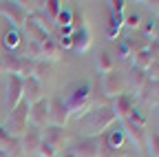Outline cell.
<instances>
[{
	"label": "cell",
	"instance_id": "cell-29",
	"mask_svg": "<svg viewBox=\"0 0 159 157\" xmlns=\"http://www.w3.org/2000/svg\"><path fill=\"white\" fill-rule=\"evenodd\" d=\"M122 27H124L122 20H111V27H108L106 35L111 38V40H115V38H119V31H122Z\"/></svg>",
	"mask_w": 159,
	"mask_h": 157
},
{
	"label": "cell",
	"instance_id": "cell-6",
	"mask_svg": "<svg viewBox=\"0 0 159 157\" xmlns=\"http://www.w3.org/2000/svg\"><path fill=\"white\" fill-rule=\"evenodd\" d=\"M69 120H71V113H69L64 100L62 97H51L49 100V124L64 128Z\"/></svg>",
	"mask_w": 159,
	"mask_h": 157
},
{
	"label": "cell",
	"instance_id": "cell-25",
	"mask_svg": "<svg viewBox=\"0 0 159 157\" xmlns=\"http://www.w3.org/2000/svg\"><path fill=\"white\" fill-rule=\"evenodd\" d=\"M44 11L51 16V20H55L57 13L62 11V2H57V0H44Z\"/></svg>",
	"mask_w": 159,
	"mask_h": 157
},
{
	"label": "cell",
	"instance_id": "cell-23",
	"mask_svg": "<svg viewBox=\"0 0 159 157\" xmlns=\"http://www.w3.org/2000/svg\"><path fill=\"white\" fill-rule=\"evenodd\" d=\"M146 144H148L150 157H159V131H150L146 135Z\"/></svg>",
	"mask_w": 159,
	"mask_h": 157
},
{
	"label": "cell",
	"instance_id": "cell-12",
	"mask_svg": "<svg viewBox=\"0 0 159 157\" xmlns=\"http://www.w3.org/2000/svg\"><path fill=\"white\" fill-rule=\"evenodd\" d=\"M40 100H44V89H42V82L35 80V77H27L25 80V102L31 106Z\"/></svg>",
	"mask_w": 159,
	"mask_h": 157
},
{
	"label": "cell",
	"instance_id": "cell-32",
	"mask_svg": "<svg viewBox=\"0 0 159 157\" xmlns=\"http://www.w3.org/2000/svg\"><path fill=\"white\" fill-rule=\"evenodd\" d=\"M155 27H157V20H146V25H144V38H152V33H155Z\"/></svg>",
	"mask_w": 159,
	"mask_h": 157
},
{
	"label": "cell",
	"instance_id": "cell-20",
	"mask_svg": "<svg viewBox=\"0 0 159 157\" xmlns=\"http://www.w3.org/2000/svg\"><path fill=\"white\" fill-rule=\"evenodd\" d=\"M97 71H99V75H106V73L115 71V55L111 51H99V55H97Z\"/></svg>",
	"mask_w": 159,
	"mask_h": 157
},
{
	"label": "cell",
	"instance_id": "cell-10",
	"mask_svg": "<svg viewBox=\"0 0 159 157\" xmlns=\"http://www.w3.org/2000/svg\"><path fill=\"white\" fill-rule=\"evenodd\" d=\"M42 142H47L51 148H55L57 153H60V148L64 146V142H66V133H64V128H60V126H47L44 131H42Z\"/></svg>",
	"mask_w": 159,
	"mask_h": 157
},
{
	"label": "cell",
	"instance_id": "cell-33",
	"mask_svg": "<svg viewBox=\"0 0 159 157\" xmlns=\"http://www.w3.org/2000/svg\"><path fill=\"white\" fill-rule=\"evenodd\" d=\"M11 140H13V137H9V133L5 131V126H0V148H5Z\"/></svg>",
	"mask_w": 159,
	"mask_h": 157
},
{
	"label": "cell",
	"instance_id": "cell-13",
	"mask_svg": "<svg viewBox=\"0 0 159 157\" xmlns=\"http://www.w3.org/2000/svg\"><path fill=\"white\" fill-rule=\"evenodd\" d=\"M89 47H91V31L86 27L75 29L71 33V51L73 53H84V51H89Z\"/></svg>",
	"mask_w": 159,
	"mask_h": 157
},
{
	"label": "cell",
	"instance_id": "cell-18",
	"mask_svg": "<svg viewBox=\"0 0 159 157\" xmlns=\"http://www.w3.org/2000/svg\"><path fill=\"white\" fill-rule=\"evenodd\" d=\"M25 31L29 33V40H33V42H38V44H42L44 40H49V38H51L42 27H40V25L33 20L31 16L27 18V22H25Z\"/></svg>",
	"mask_w": 159,
	"mask_h": 157
},
{
	"label": "cell",
	"instance_id": "cell-9",
	"mask_svg": "<svg viewBox=\"0 0 159 157\" xmlns=\"http://www.w3.org/2000/svg\"><path fill=\"white\" fill-rule=\"evenodd\" d=\"M0 13H2L7 20L13 25V29H18V27H25V22H27V13L18 7V2H0Z\"/></svg>",
	"mask_w": 159,
	"mask_h": 157
},
{
	"label": "cell",
	"instance_id": "cell-17",
	"mask_svg": "<svg viewBox=\"0 0 159 157\" xmlns=\"http://www.w3.org/2000/svg\"><path fill=\"white\" fill-rule=\"evenodd\" d=\"M124 122V135L126 137H130V140L139 146V148H144L146 146V128L144 126H137V124H133L130 120H122Z\"/></svg>",
	"mask_w": 159,
	"mask_h": 157
},
{
	"label": "cell",
	"instance_id": "cell-24",
	"mask_svg": "<svg viewBox=\"0 0 159 157\" xmlns=\"http://www.w3.org/2000/svg\"><path fill=\"white\" fill-rule=\"evenodd\" d=\"M51 73V64L44 62V60H38L35 62V69H33V77L35 80H40V77H47Z\"/></svg>",
	"mask_w": 159,
	"mask_h": 157
},
{
	"label": "cell",
	"instance_id": "cell-19",
	"mask_svg": "<svg viewBox=\"0 0 159 157\" xmlns=\"http://www.w3.org/2000/svg\"><path fill=\"white\" fill-rule=\"evenodd\" d=\"M102 137L108 142V146H113V148H117V150L126 148V135H124L122 128H117V126H113V128H108L106 133H102Z\"/></svg>",
	"mask_w": 159,
	"mask_h": 157
},
{
	"label": "cell",
	"instance_id": "cell-36",
	"mask_svg": "<svg viewBox=\"0 0 159 157\" xmlns=\"http://www.w3.org/2000/svg\"><path fill=\"white\" fill-rule=\"evenodd\" d=\"M0 157H11V155H9V153H7L5 148H0Z\"/></svg>",
	"mask_w": 159,
	"mask_h": 157
},
{
	"label": "cell",
	"instance_id": "cell-27",
	"mask_svg": "<svg viewBox=\"0 0 159 157\" xmlns=\"http://www.w3.org/2000/svg\"><path fill=\"white\" fill-rule=\"evenodd\" d=\"M108 5H111V11H113V20H122L124 22V18H122V11L126 7L124 0H113V2H108Z\"/></svg>",
	"mask_w": 159,
	"mask_h": 157
},
{
	"label": "cell",
	"instance_id": "cell-8",
	"mask_svg": "<svg viewBox=\"0 0 159 157\" xmlns=\"http://www.w3.org/2000/svg\"><path fill=\"white\" fill-rule=\"evenodd\" d=\"M40 144H42V131L29 124V128L25 131V135L20 137V146H22V155H33V153H38Z\"/></svg>",
	"mask_w": 159,
	"mask_h": 157
},
{
	"label": "cell",
	"instance_id": "cell-11",
	"mask_svg": "<svg viewBox=\"0 0 159 157\" xmlns=\"http://www.w3.org/2000/svg\"><path fill=\"white\" fill-rule=\"evenodd\" d=\"M117 120H126V117L135 111V95L133 93H122L119 97H115V106H113Z\"/></svg>",
	"mask_w": 159,
	"mask_h": 157
},
{
	"label": "cell",
	"instance_id": "cell-38",
	"mask_svg": "<svg viewBox=\"0 0 159 157\" xmlns=\"http://www.w3.org/2000/svg\"><path fill=\"white\" fill-rule=\"evenodd\" d=\"M55 157H57V155H55Z\"/></svg>",
	"mask_w": 159,
	"mask_h": 157
},
{
	"label": "cell",
	"instance_id": "cell-34",
	"mask_svg": "<svg viewBox=\"0 0 159 157\" xmlns=\"http://www.w3.org/2000/svg\"><path fill=\"white\" fill-rule=\"evenodd\" d=\"M57 157H75V155H73L71 148H66V150H62V153H57Z\"/></svg>",
	"mask_w": 159,
	"mask_h": 157
},
{
	"label": "cell",
	"instance_id": "cell-1",
	"mask_svg": "<svg viewBox=\"0 0 159 157\" xmlns=\"http://www.w3.org/2000/svg\"><path fill=\"white\" fill-rule=\"evenodd\" d=\"M115 122H117V115L113 106H99L95 111H89L84 117H80V124L84 126V133H86L84 137H99L108 128H113Z\"/></svg>",
	"mask_w": 159,
	"mask_h": 157
},
{
	"label": "cell",
	"instance_id": "cell-30",
	"mask_svg": "<svg viewBox=\"0 0 159 157\" xmlns=\"http://www.w3.org/2000/svg\"><path fill=\"white\" fill-rule=\"evenodd\" d=\"M38 155H40V157H55V155H57V150H55V148H51L47 142H42V144H40V148H38Z\"/></svg>",
	"mask_w": 159,
	"mask_h": 157
},
{
	"label": "cell",
	"instance_id": "cell-37",
	"mask_svg": "<svg viewBox=\"0 0 159 157\" xmlns=\"http://www.w3.org/2000/svg\"><path fill=\"white\" fill-rule=\"evenodd\" d=\"M0 73H5V69H2V58H0Z\"/></svg>",
	"mask_w": 159,
	"mask_h": 157
},
{
	"label": "cell",
	"instance_id": "cell-28",
	"mask_svg": "<svg viewBox=\"0 0 159 157\" xmlns=\"http://www.w3.org/2000/svg\"><path fill=\"white\" fill-rule=\"evenodd\" d=\"M146 77H148V82H159V58H155L152 60V64H150V69L146 71Z\"/></svg>",
	"mask_w": 159,
	"mask_h": 157
},
{
	"label": "cell",
	"instance_id": "cell-2",
	"mask_svg": "<svg viewBox=\"0 0 159 157\" xmlns=\"http://www.w3.org/2000/svg\"><path fill=\"white\" fill-rule=\"evenodd\" d=\"M91 102H93V93H91V84L86 82H77L69 89V95H66V109L71 115L75 117H84L91 109Z\"/></svg>",
	"mask_w": 159,
	"mask_h": 157
},
{
	"label": "cell",
	"instance_id": "cell-7",
	"mask_svg": "<svg viewBox=\"0 0 159 157\" xmlns=\"http://www.w3.org/2000/svg\"><path fill=\"white\" fill-rule=\"evenodd\" d=\"M29 124L40 131H44L49 126V100L47 97L29 106Z\"/></svg>",
	"mask_w": 159,
	"mask_h": 157
},
{
	"label": "cell",
	"instance_id": "cell-5",
	"mask_svg": "<svg viewBox=\"0 0 159 157\" xmlns=\"http://www.w3.org/2000/svg\"><path fill=\"white\" fill-rule=\"evenodd\" d=\"M126 91V80H124V75L119 73V71H111L106 75H102V93L106 97H119Z\"/></svg>",
	"mask_w": 159,
	"mask_h": 157
},
{
	"label": "cell",
	"instance_id": "cell-15",
	"mask_svg": "<svg viewBox=\"0 0 159 157\" xmlns=\"http://www.w3.org/2000/svg\"><path fill=\"white\" fill-rule=\"evenodd\" d=\"M60 58H62V49H60L57 40H53V38H49V40H44L42 44H40V60L44 62H57Z\"/></svg>",
	"mask_w": 159,
	"mask_h": 157
},
{
	"label": "cell",
	"instance_id": "cell-3",
	"mask_svg": "<svg viewBox=\"0 0 159 157\" xmlns=\"http://www.w3.org/2000/svg\"><path fill=\"white\" fill-rule=\"evenodd\" d=\"M29 128V104L22 100L7 117V124H5V131L9 133V137L13 140H20L25 135V131Z\"/></svg>",
	"mask_w": 159,
	"mask_h": 157
},
{
	"label": "cell",
	"instance_id": "cell-21",
	"mask_svg": "<svg viewBox=\"0 0 159 157\" xmlns=\"http://www.w3.org/2000/svg\"><path fill=\"white\" fill-rule=\"evenodd\" d=\"M2 42H5V47H7V51L13 53V51L20 47V31H18V29H9V31L2 35Z\"/></svg>",
	"mask_w": 159,
	"mask_h": 157
},
{
	"label": "cell",
	"instance_id": "cell-35",
	"mask_svg": "<svg viewBox=\"0 0 159 157\" xmlns=\"http://www.w3.org/2000/svg\"><path fill=\"white\" fill-rule=\"evenodd\" d=\"M152 40H157V47H159V20H157V27H155V33H152Z\"/></svg>",
	"mask_w": 159,
	"mask_h": 157
},
{
	"label": "cell",
	"instance_id": "cell-26",
	"mask_svg": "<svg viewBox=\"0 0 159 157\" xmlns=\"http://www.w3.org/2000/svg\"><path fill=\"white\" fill-rule=\"evenodd\" d=\"M124 27H128L130 31L139 29V27H142V16H139L137 11H135V13H128V16L124 18Z\"/></svg>",
	"mask_w": 159,
	"mask_h": 157
},
{
	"label": "cell",
	"instance_id": "cell-4",
	"mask_svg": "<svg viewBox=\"0 0 159 157\" xmlns=\"http://www.w3.org/2000/svg\"><path fill=\"white\" fill-rule=\"evenodd\" d=\"M22 100H25V80L20 75H7V95H5L7 111L11 113Z\"/></svg>",
	"mask_w": 159,
	"mask_h": 157
},
{
	"label": "cell",
	"instance_id": "cell-16",
	"mask_svg": "<svg viewBox=\"0 0 159 157\" xmlns=\"http://www.w3.org/2000/svg\"><path fill=\"white\" fill-rule=\"evenodd\" d=\"M133 69H137V71H148L150 69V64H152V60H155V51L150 49V47H146V49H139V51H135L133 55Z\"/></svg>",
	"mask_w": 159,
	"mask_h": 157
},
{
	"label": "cell",
	"instance_id": "cell-31",
	"mask_svg": "<svg viewBox=\"0 0 159 157\" xmlns=\"http://www.w3.org/2000/svg\"><path fill=\"white\" fill-rule=\"evenodd\" d=\"M55 20L60 22V27H71V11H60L57 13V18H55Z\"/></svg>",
	"mask_w": 159,
	"mask_h": 157
},
{
	"label": "cell",
	"instance_id": "cell-22",
	"mask_svg": "<svg viewBox=\"0 0 159 157\" xmlns=\"http://www.w3.org/2000/svg\"><path fill=\"white\" fill-rule=\"evenodd\" d=\"M146 82H148L146 73H144V71L133 69V73H130V86H133V91H142V89L146 86Z\"/></svg>",
	"mask_w": 159,
	"mask_h": 157
},
{
	"label": "cell",
	"instance_id": "cell-14",
	"mask_svg": "<svg viewBox=\"0 0 159 157\" xmlns=\"http://www.w3.org/2000/svg\"><path fill=\"white\" fill-rule=\"evenodd\" d=\"M71 150L75 157H97V137H82Z\"/></svg>",
	"mask_w": 159,
	"mask_h": 157
}]
</instances>
